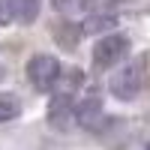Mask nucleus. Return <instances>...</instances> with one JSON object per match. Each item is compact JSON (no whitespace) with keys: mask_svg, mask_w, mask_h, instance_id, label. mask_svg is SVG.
Returning a JSON list of instances; mask_svg holds the SVG:
<instances>
[{"mask_svg":"<svg viewBox=\"0 0 150 150\" xmlns=\"http://www.w3.org/2000/svg\"><path fill=\"white\" fill-rule=\"evenodd\" d=\"M126 51H129V39L123 33H105L93 45V66L96 69H111L126 57Z\"/></svg>","mask_w":150,"mask_h":150,"instance_id":"nucleus-1","label":"nucleus"},{"mask_svg":"<svg viewBox=\"0 0 150 150\" xmlns=\"http://www.w3.org/2000/svg\"><path fill=\"white\" fill-rule=\"evenodd\" d=\"M141 87H144V60H132L111 78V93L117 99H123V102L135 99L141 93Z\"/></svg>","mask_w":150,"mask_h":150,"instance_id":"nucleus-2","label":"nucleus"},{"mask_svg":"<svg viewBox=\"0 0 150 150\" xmlns=\"http://www.w3.org/2000/svg\"><path fill=\"white\" fill-rule=\"evenodd\" d=\"M57 78H60V63L51 54H33L27 60V81L36 90H51Z\"/></svg>","mask_w":150,"mask_h":150,"instance_id":"nucleus-3","label":"nucleus"},{"mask_svg":"<svg viewBox=\"0 0 150 150\" xmlns=\"http://www.w3.org/2000/svg\"><path fill=\"white\" fill-rule=\"evenodd\" d=\"M72 114H75V102H72L69 90L54 93V96H51V102H48V123H51L54 129H66Z\"/></svg>","mask_w":150,"mask_h":150,"instance_id":"nucleus-4","label":"nucleus"},{"mask_svg":"<svg viewBox=\"0 0 150 150\" xmlns=\"http://www.w3.org/2000/svg\"><path fill=\"white\" fill-rule=\"evenodd\" d=\"M75 117L84 129H99V123H102V102H99V96H87L81 102H75Z\"/></svg>","mask_w":150,"mask_h":150,"instance_id":"nucleus-5","label":"nucleus"},{"mask_svg":"<svg viewBox=\"0 0 150 150\" xmlns=\"http://www.w3.org/2000/svg\"><path fill=\"white\" fill-rule=\"evenodd\" d=\"M39 6L42 0H9V12L18 24H33L39 18Z\"/></svg>","mask_w":150,"mask_h":150,"instance_id":"nucleus-6","label":"nucleus"},{"mask_svg":"<svg viewBox=\"0 0 150 150\" xmlns=\"http://www.w3.org/2000/svg\"><path fill=\"white\" fill-rule=\"evenodd\" d=\"M18 111H21V99H18V96H12V93H0V123L18 117Z\"/></svg>","mask_w":150,"mask_h":150,"instance_id":"nucleus-7","label":"nucleus"},{"mask_svg":"<svg viewBox=\"0 0 150 150\" xmlns=\"http://www.w3.org/2000/svg\"><path fill=\"white\" fill-rule=\"evenodd\" d=\"M9 21V0H0V24Z\"/></svg>","mask_w":150,"mask_h":150,"instance_id":"nucleus-8","label":"nucleus"},{"mask_svg":"<svg viewBox=\"0 0 150 150\" xmlns=\"http://www.w3.org/2000/svg\"><path fill=\"white\" fill-rule=\"evenodd\" d=\"M72 3H75V0H54L57 9H66V6H72Z\"/></svg>","mask_w":150,"mask_h":150,"instance_id":"nucleus-9","label":"nucleus"},{"mask_svg":"<svg viewBox=\"0 0 150 150\" xmlns=\"http://www.w3.org/2000/svg\"><path fill=\"white\" fill-rule=\"evenodd\" d=\"M0 78H3V69H0Z\"/></svg>","mask_w":150,"mask_h":150,"instance_id":"nucleus-10","label":"nucleus"},{"mask_svg":"<svg viewBox=\"0 0 150 150\" xmlns=\"http://www.w3.org/2000/svg\"><path fill=\"white\" fill-rule=\"evenodd\" d=\"M147 150H150V144H147Z\"/></svg>","mask_w":150,"mask_h":150,"instance_id":"nucleus-11","label":"nucleus"}]
</instances>
